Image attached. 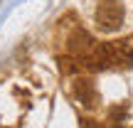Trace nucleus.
I'll return each mask as SVG.
<instances>
[{
  "instance_id": "1",
  "label": "nucleus",
  "mask_w": 133,
  "mask_h": 128,
  "mask_svg": "<svg viewBox=\"0 0 133 128\" xmlns=\"http://www.w3.org/2000/svg\"><path fill=\"white\" fill-rule=\"evenodd\" d=\"M123 22V8L118 0H101L96 8V25L104 32H116Z\"/></svg>"
},
{
  "instance_id": "2",
  "label": "nucleus",
  "mask_w": 133,
  "mask_h": 128,
  "mask_svg": "<svg viewBox=\"0 0 133 128\" xmlns=\"http://www.w3.org/2000/svg\"><path fill=\"white\" fill-rule=\"evenodd\" d=\"M74 94H76V99L81 101V104H86V106H94V101H96V89H94V84L91 81H76L74 84Z\"/></svg>"
}]
</instances>
